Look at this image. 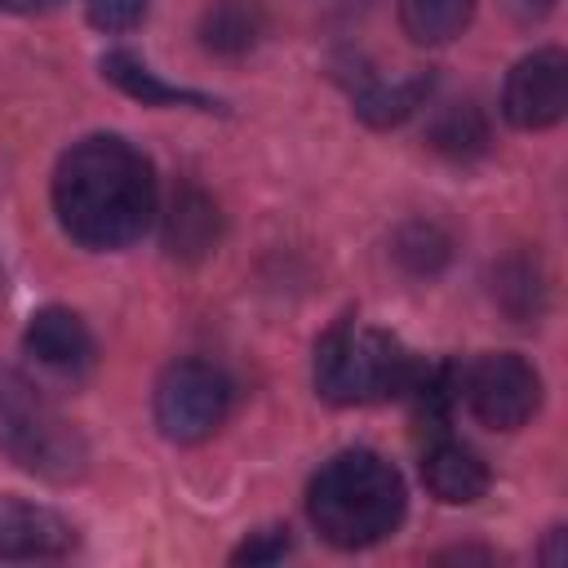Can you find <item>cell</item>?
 Instances as JSON below:
<instances>
[{"label":"cell","instance_id":"cell-1","mask_svg":"<svg viewBox=\"0 0 568 568\" xmlns=\"http://www.w3.org/2000/svg\"><path fill=\"white\" fill-rule=\"evenodd\" d=\"M53 213L80 248H124L155 217V169L115 133L80 138L53 169Z\"/></svg>","mask_w":568,"mask_h":568},{"label":"cell","instance_id":"cell-2","mask_svg":"<svg viewBox=\"0 0 568 568\" xmlns=\"http://www.w3.org/2000/svg\"><path fill=\"white\" fill-rule=\"evenodd\" d=\"M404 506L408 493L399 470L373 448H346L328 457L306 488L311 524L320 528L324 541L342 550H364L390 537L404 519Z\"/></svg>","mask_w":568,"mask_h":568},{"label":"cell","instance_id":"cell-3","mask_svg":"<svg viewBox=\"0 0 568 568\" xmlns=\"http://www.w3.org/2000/svg\"><path fill=\"white\" fill-rule=\"evenodd\" d=\"M422 373L426 364L413 359V351H404L382 328L355 324L351 315L315 342V390L328 404H373L413 395Z\"/></svg>","mask_w":568,"mask_h":568},{"label":"cell","instance_id":"cell-4","mask_svg":"<svg viewBox=\"0 0 568 568\" xmlns=\"http://www.w3.org/2000/svg\"><path fill=\"white\" fill-rule=\"evenodd\" d=\"M0 444L22 470L53 479V484L80 479L89 462L80 430L49 399H40L27 382H0Z\"/></svg>","mask_w":568,"mask_h":568},{"label":"cell","instance_id":"cell-5","mask_svg":"<svg viewBox=\"0 0 568 568\" xmlns=\"http://www.w3.org/2000/svg\"><path fill=\"white\" fill-rule=\"evenodd\" d=\"M231 413V382L204 359H178L155 382V426L173 444L209 439Z\"/></svg>","mask_w":568,"mask_h":568},{"label":"cell","instance_id":"cell-6","mask_svg":"<svg viewBox=\"0 0 568 568\" xmlns=\"http://www.w3.org/2000/svg\"><path fill=\"white\" fill-rule=\"evenodd\" d=\"M457 399L488 430H519L541 404V377L524 355L488 351L457 373Z\"/></svg>","mask_w":568,"mask_h":568},{"label":"cell","instance_id":"cell-7","mask_svg":"<svg viewBox=\"0 0 568 568\" xmlns=\"http://www.w3.org/2000/svg\"><path fill=\"white\" fill-rule=\"evenodd\" d=\"M568 111V58L559 49H537L519 58L501 84V115L515 129H550Z\"/></svg>","mask_w":568,"mask_h":568},{"label":"cell","instance_id":"cell-8","mask_svg":"<svg viewBox=\"0 0 568 568\" xmlns=\"http://www.w3.org/2000/svg\"><path fill=\"white\" fill-rule=\"evenodd\" d=\"M75 546V528L36 501L0 493V559H58Z\"/></svg>","mask_w":568,"mask_h":568},{"label":"cell","instance_id":"cell-9","mask_svg":"<svg viewBox=\"0 0 568 568\" xmlns=\"http://www.w3.org/2000/svg\"><path fill=\"white\" fill-rule=\"evenodd\" d=\"M22 346L36 364H44L49 373H62V377H80L93 364V333L67 306H40L22 333Z\"/></svg>","mask_w":568,"mask_h":568},{"label":"cell","instance_id":"cell-10","mask_svg":"<svg viewBox=\"0 0 568 568\" xmlns=\"http://www.w3.org/2000/svg\"><path fill=\"white\" fill-rule=\"evenodd\" d=\"M422 484L435 501L444 506H466L488 493V466L479 462L475 448L457 439H435L422 457Z\"/></svg>","mask_w":568,"mask_h":568},{"label":"cell","instance_id":"cell-11","mask_svg":"<svg viewBox=\"0 0 568 568\" xmlns=\"http://www.w3.org/2000/svg\"><path fill=\"white\" fill-rule=\"evenodd\" d=\"M217 235H222L217 204L200 186H178L164 217V248L182 262H200L217 244Z\"/></svg>","mask_w":568,"mask_h":568},{"label":"cell","instance_id":"cell-12","mask_svg":"<svg viewBox=\"0 0 568 568\" xmlns=\"http://www.w3.org/2000/svg\"><path fill=\"white\" fill-rule=\"evenodd\" d=\"M102 75H106L111 84H120L129 98H138L142 106H195V111H213V106H217L213 98H204V93H195V89L164 84L146 62H138V58L124 53V49L102 53Z\"/></svg>","mask_w":568,"mask_h":568},{"label":"cell","instance_id":"cell-13","mask_svg":"<svg viewBox=\"0 0 568 568\" xmlns=\"http://www.w3.org/2000/svg\"><path fill=\"white\" fill-rule=\"evenodd\" d=\"M430 93V75H408V80H395V84H382V80H368L359 93H355V115L386 129V124H399L408 120Z\"/></svg>","mask_w":568,"mask_h":568},{"label":"cell","instance_id":"cell-14","mask_svg":"<svg viewBox=\"0 0 568 568\" xmlns=\"http://www.w3.org/2000/svg\"><path fill=\"white\" fill-rule=\"evenodd\" d=\"M430 146L444 151L448 160H475L488 146V120L475 102H448L430 120Z\"/></svg>","mask_w":568,"mask_h":568},{"label":"cell","instance_id":"cell-15","mask_svg":"<svg viewBox=\"0 0 568 568\" xmlns=\"http://www.w3.org/2000/svg\"><path fill=\"white\" fill-rule=\"evenodd\" d=\"M475 0H399V22L417 44H444L466 31Z\"/></svg>","mask_w":568,"mask_h":568},{"label":"cell","instance_id":"cell-16","mask_svg":"<svg viewBox=\"0 0 568 568\" xmlns=\"http://www.w3.org/2000/svg\"><path fill=\"white\" fill-rule=\"evenodd\" d=\"M493 297H497V306H501L515 324L537 320L541 306H546V284H541L537 262H528V257H510V262H501L497 275H493Z\"/></svg>","mask_w":568,"mask_h":568},{"label":"cell","instance_id":"cell-17","mask_svg":"<svg viewBox=\"0 0 568 568\" xmlns=\"http://www.w3.org/2000/svg\"><path fill=\"white\" fill-rule=\"evenodd\" d=\"M200 36H204V44H209L213 53H244V49H253L257 36H262V13H257V4H248V0H217V4L204 13Z\"/></svg>","mask_w":568,"mask_h":568},{"label":"cell","instance_id":"cell-18","mask_svg":"<svg viewBox=\"0 0 568 568\" xmlns=\"http://www.w3.org/2000/svg\"><path fill=\"white\" fill-rule=\"evenodd\" d=\"M395 257L413 271V275H435L444 262H448V235L430 222H413L399 231L395 240Z\"/></svg>","mask_w":568,"mask_h":568},{"label":"cell","instance_id":"cell-19","mask_svg":"<svg viewBox=\"0 0 568 568\" xmlns=\"http://www.w3.org/2000/svg\"><path fill=\"white\" fill-rule=\"evenodd\" d=\"M288 550H293L288 528H262V532H253L248 541H240V546L231 550V564H275V559H284Z\"/></svg>","mask_w":568,"mask_h":568},{"label":"cell","instance_id":"cell-20","mask_svg":"<svg viewBox=\"0 0 568 568\" xmlns=\"http://www.w3.org/2000/svg\"><path fill=\"white\" fill-rule=\"evenodd\" d=\"M142 18V0H89V22L102 31H129Z\"/></svg>","mask_w":568,"mask_h":568},{"label":"cell","instance_id":"cell-21","mask_svg":"<svg viewBox=\"0 0 568 568\" xmlns=\"http://www.w3.org/2000/svg\"><path fill=\"white\" fill-rule=\"evenodd\" d=\"M53 4H62V0H0L4 13H44Z\"/></svg>","mask_w":568,"mask_h":568},{"label":"cell","instance_id":"cell-22","mask_svg":"<svg viewBox=\"0 0 568 568\" xmlns=\"http://www.w3.org/2000/svg\"><path fill=\"white\" fill-rule=\"evenodd\" d=\"M439 564L444 559H484V564H493V550H470V546H457V550H444V555H435Z\"/></svg>","mask_w":568,"mask_h":568}]
</instances>
